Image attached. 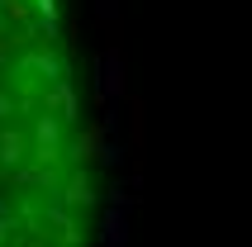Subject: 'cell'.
Listing matches in <instances>:
<instances>
[{
	"mask_svg": "<svg viewBox=\"0 0 252 247\" xmlns=\"http://www.w3.org/2000/svg\"><path fill=\"white\" fill-rule=\"evenodd\" d=\"M81 143L53 0H0V247H81Z\"/></svg>",
	"mask_w": 252,
	"mask_h": 247,
	"instance_id": "cell-1",
	"label": "cell"
}]
</instances>
